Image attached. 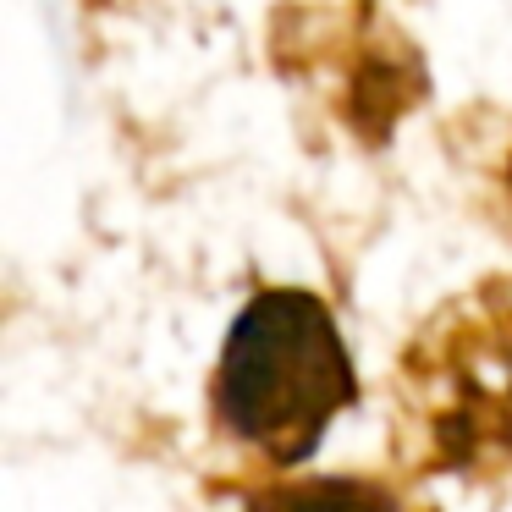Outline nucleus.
I'll use <instances>...</instances> for the list:
<instances>
[{
    "label": "nucleus",
    "mask_w": 512,
    "mask_h": 512,
    "mask_svg": "<svg viewBox=\"0 0 512 512\" xmlns=\"http://www.w3.org/2000/svg\"><path fill=\"white\" fill-rule=\"evenodd\" d=\"M358 402L342 325L309 287H259L210 369V435L248 485L303 474L336 413Z\"/></svg>",
    "instance_id": "f257e3e1"
},
{
    "label": "nucleus",
    "mask_w": 512,
    "mask_h": 512,
    "mask_svg": "<svg viewBox=\"0 0 512 512\" xmlns=\"http://www.w3.org/2000/svg\"><path fill=\"white\" fill-rule=\"evenodd\" d=\"M391 457L408 479L512 485V270L435 303L402 342Z\"/></svg>",
    "instance_id": "f03ea898"
},
{
    "label": "nucleus",
    "mask_w": 512,
    "mask_h": 512,
    "mask_svg": "<svg viewBox=\"0 0 512 512\" xmlns=\"http://www.w3.org/2000/svg\"><path fill=\"white\" fill-rule=\"evenodd\" d=\"M232 512H441L397 474H281L243 485Z\"/></svg>",
    "instance_id": "7ed1b4c3"
}]
</instances>
